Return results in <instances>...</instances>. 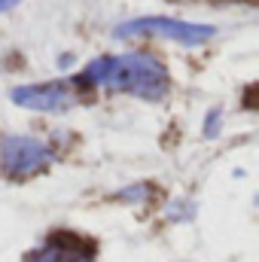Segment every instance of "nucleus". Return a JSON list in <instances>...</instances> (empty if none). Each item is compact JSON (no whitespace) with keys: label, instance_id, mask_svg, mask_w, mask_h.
<instances>
[{"label":"nucleus","instance_id":"423d86ee","mask_svg":"<svg viewBox=\"0 0 259 262\" xmlns=\"http://www.w3.org/2000/svg\"><path fill=\"white\" fill-rule=\"evenodd\" d=\"M15 3H21V0H0V12H6V9H12Z\"/></svg>","mask_w":259,"mask_h":262},{"label":"nucleus","instance_id":"7ed1b4c3","mask_svg":"<svg viewBox=\"0 0 259 262\" xmlns=\"http://www.w3.org/2000/svg\"><path fill=\"white\" fill-rule=\"evenodd\" d=\"M49 162H52V152L40 140H34V137L12 134V137H3L0 140V168L9 177H15V180H25V177L40 174Z\"/></svg>","mask_w":259,"mask_h":262},{"label":"nucleus","instance_id":"f257e3e1","mask_svg":"<svg viewBox=\"0 0 259 262\" xmlns=\"http://www.w3.org/2000/svg\"><path fill=\"white\" fill-rule=\"evenodd\" d=\"M82 85H107L113 92H128L146 101H159L168 89V70L159 58L146 52H125V55H104L79 73Z\"/></svg>","mask_w":259,"mask_h":262},{"label":"nucleus","instance_id":"f03ea898","mask_svg":"<svg viewBox=\"0 0 259 262\" xmlns=\"http://www.w3.org/2000/svg\"><path fill=\"white\" fill-rule=\"evenodd\" d=\"M119 37H165V40H174L180 46H201L207 43L217 31L210 25H195V21H180V18H168V15H146V18H134L116 28Z\"/></svg>","mask_w":259,"mask_h":262},{"label":"nucleus","instance_id":"39448f33","mask_svg":"<svg viewBox=\"0 0 259 262\" xmlns=\"http://www.w3.org/2000/svg\"><path fill=\"white\" fill-rule=\"evenodd\" d=\"M28 262H92V244L73 232H58L46 238V244L31 253Z\"/></svg>","mask_w":259,"mask_h":262},{"label":"nucleus","instance_id":"20e7f679","mask_svg":"<svg viewBox=\"0 0 259 262\" xmlns=\"http://www.w3.org/2000/svg\"><path fill=\"white\" fill-rule=\"evenodd\" d=\"M12 101L40 113H61L76 104V92L67 82H43V85H18L12 89Z\"/></svg>","mask_w":259,"mask_h":262}]
</instances>
